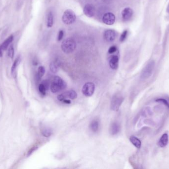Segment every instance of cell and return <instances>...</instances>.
<instances>
[{"label":"cell","instance_id":"1","mask_svg":"<svg viewBox=\"0 0 169 169\" xmlns=\"http://www.w3.org/2000/svg\"><path fill=\"white\" fill-rule=\"evenodd\" d=\"M67 87V84L62 78L58 76H55L53 78L51 85L50 90L52 93H55L64 90Z\"/></svg>","mask_w":169,"mask_h":169},{"label":"cell","instance_id":"6","mask_svg":"<svg viewBox=\"0 0 169 169\" xmlns=\"http://www.w3.org/2000/svg\"><path fill=\"white\" fill-rule=\"evenodd\" d=\"M95 90V85L93 82H89L86 83L82 88L83 94L87 97L92 96Z\"/></svg>","mask_w":169,"mask_h":169},{"label":"cell","instance_id":"24","mask_svg":"<svg viewBox=\"0 0 169 169\" xmlns=\"http://www.w3.org/2000/svg\"><path fill=\"white\" fill-rule=\"evenodd\" d=\"M8 55L9 57L11 58V59H13L14 57V49L13 47V46H11L9 48V51H8Z\"/></svg>","mask_w":169,"mask_h":169},{"label":"cell","instance_id":"26","mask_svg":"<svg viewBox=\"0 0 169 169\" xmlns=\"http://www.w3.org/2000/svg\"><path fill=\"white\" fill-rule=\"evenodd\" d=\"M156 101L157 102H159L163 103L167 107L169 108V102L167 100H165V99H157Z\"/></svg>","mask_w":169,"mask_h":169},{"label":"cell","instance_id":"15","mask_svg":"<svg viewBox=\"0 0 169 169\" xmlns=\"http://www.w3.org/2000/svg\"><path fill=\"white\" fill-rule=\"evenodd\" d=\"M168 140L169 136L168 134H163L159 141L158 145L161 147H165L167 145Z\"/></svg>","mask_w":169,"mask_h":169},{"label":"cell","instance_id":"8","mask_svg":"<svg viewBox=\"0 0 169 169\" xmlns=\"http://www.w3.org/2000/svg\"><path fill=\"white\" fill-rule=\"evenodd\" d=\"M102 20L103 22L107 25H112L115 22V16L112 13H107L104 14Z\"/></svg>","mask_w":169,"mask_h":169},{"label":"cell","instance_id":"19","mask_svg":"<svg viewBox=\"0 0 169 169\" xmlns=\"http://www.w3.org/2000/svg\"><path fill=\"white\" fill-rule=\"evenodd\" d=\"M99 122L98 120L94 119L90 124V128L92 132H96L99 128Z\"/></svg>","mask_w":169,"mask_h":169},{"label":"cell","instance_id":"2","mask_svg":"<svg viewBox=\"0 0 169 169\" xmlns=\"http://www.w3.org/2000/svg\"><path fill=\"white\" fill-rule=\"evenodd\" d=\"M76 47V43L75 40L71 38L65 39L61 44V49L65 53H71L75 50Z\"/></svg>","mask_w":169,"mask_h":169},{"label":"cell","instance_id":"7","mask_svg":"<svg viewBox=\"0 0 169 169\" xmlns=\"http://www.w3.org/2000/svg\"><path fill=\"white\" fill-rule=\"evenodd\" d=\"M77 97V93L76 91L71 90L63 93L57 96V99L60 101H63V100L66 99L67 98H69L70 99H75Z\"/></svg>","mask_w":169,"mask_h":169},{"label":"cell","instance_id":"13","mask_svg":"<svg viewBox=\"0 0 169 169\" xmlns=\"http://www.w3.org/2000/svg\"><path fill=\"white\" fill-rule=\"evenodd\" d=\"M110 133L113 135L117 134L120 131V126L117 122H113L112 123L110 127Z\"/></svg>","mask_w":169,"mask_h":169},{"label":"cell","instance_id":"28","mask_svg":"<svg viewBox=\"0 0 169 169\" xmlns=\"http://www.w3.org/2000/svg\"><path fill=\"white\" fill-rule=\"evenodd\" d=\"M117 50V47L115 46H112L110 47V48L109 49L108 53L109 54H113L114 53V52H115Z\"/></svg>","mask_w":169,"mask_h":169},{"label":"cell","instance_id":"31","mask_svg":"<svg viewBox=\"0 0 169 169\" xmlns=\"http://www.w3.org/2000/svg\"><path fill=\"white\" fill-rule=\"evenodd\" d=\"M2 48L0 46V58L2 56Z\"/></svg>","mask_w":169,"mask_h":169},{"label":"cell","instance_id":"20","mask_svg":"<svg viewBox=\"0 0 169 169\" xmlns=\"http://www.w3.org/2000/svg\"><path fill=\"white\" fill-rule=\"evenodd\" d=\"M45 72H46L45 68L43 66H40L38 68L37 76H36V78L38 81L41 80V78L44 75Z\"/></svg>","mask_w":169,"mask_h":169},{"label":"cell","instance_id":"21","mask_svg":"<svg viewBox=\"0 0 169 169\" xmlns=\"http://www.w3.org/2000/svg\"><path fill=\"white\" fill-rule=\"evenodd\" d=\"M53 24V16L52 12L48 13L47 18V26L48 27H52Z\"/></svg>","mask_w":169,"mask_h":169},{"label":"cell","instance_id":"14","mask_svg":"<svg viewBox=\"0 0 169 169\" xmlns=\"http://www.w3.org/2000/svg\"><path fill=\"white\" fill-rule=\"evenodd\" d=\"M60 66H61V64H60L59 61L58 60L53 61L50 64V70L53 73H57V71H59V68H60Z\"/></svg>","mask_w":169,"mask_h":169},{"label":"cell","instance_id":"25","mask_svg":"<svg viewBox=\"0 0 169 169\" xmlns=\"http://www.w3.org/2000/svg\"><path fill=\"white\" fill-rule=\"evenodd\" d=\"M128 31L126 30V31H124L123 33L121 34L120 38V41L121 42H123L125 41V40L126 38L127 35H128Z\"/></svg>","mask_w":169,"mask_h":169},{"label":"cell","instance_id":"10","mask_svg":"<svg viewBox=\"0 0 169 169\" xmlns=\"http://www.w3.org/2000/svg\"><path fill=\"white\" fill-rule=\"evenodd\" d=\"M104 38L107 42H111L116 38V33L113 30H107L104 33Z\"/></svg>","mask_w":169,"mask_h":169},{"label":"cell","instance_id":"4","mask_svg":"<svg viewBox=\"0 0 169 169\" xmlns=\"http://www.w3.org/2000/svg\"><path fill=\"white\" fill-rule=\"evenodd\" d=\"M124 101V98L118 94H116L112 97L111 101V109L114 111L119 110L121 104Z\"/></svg>","mask_w":169,"mask_h":169},{"label":"cell","instance_id":"29","mask_svg":"<svg viewBox=\"0 0 169 169\" xmlns=\"http://www.w3.org/2000/svg\"><path fill=\"white\" fill-rule=\"evenodd\" d=\"M63 35H64V33H63V31H61L59 32V35H58V40L59 41H61V40H62V38L63 37Z\"/></svg>","mask_w":169,"mask_h":169},{"label":"cell","instance_id":"30","mask_svg":"<svg viewBox=\"0 0 169 169\" xmlns=\"http://www.w3.org/2000/svg\"><path fill=\"white\" fill-rule=\"evenodd\" d=\"M63 102L64 103H71V101H70V100H68V99H65V100H63Z\"/></svg>","mask_w":169,"mask_h":169},{"label":"cell","instance_id":"11","mask_svg":"<svg viewBox=\"0 0 169 169\" xmlns=\"http://www.w3.org/2000/svg\"><path fill=\"white\" fill-rule=\"evenodd\" d=\"M133 14V11L130 7H126L122 12V16L123 20L127 21L130 20Z\"/></svg>","mask_w":169,"mask_h":169},{"label":"cell","instance_id":"22","mask_svg":"<svg viewBox=\"0 0 169 169\" xmlns=\"http://www.w3.org/2000/svg\"><path fill=\"white\" fill-rule=\"evenodd\" d=\"M38 88H39V91L41 94L43 95H46L47 89H46V87L44 86V84H40Z\"/></svg>","mask_w":169,"mask_h":169},{"label":"cell","instance_id":"17","mask_svg":"<svg viewBox=\"0 0 169 169\" xmlns=\"http://www.w3.org/2000/svg\"><path fill=\"white\" fill-rule=\"evenodd\" d=\"M130 140L132 144L137 148H141V140L139 138H137V137L134 136H132L130 137Z\"/></svg>","mask_w":169,"mask_h":169},{"label":"cell","instance_id":"5","mask_svg":"<svg viewBox=\"0 0 169 169\" xmlns=\"http://www.w3.org/2000/svg\"><path fill=\"white\" fill-rule=\"evenodd\" d=\"M62 20L65 24L69 25L74 23L76 20L75 13L71 10H67L64 12L62 16Z\"/></svg>","mask_w":169,"mask_h":169},{"label":"cell","instance_id":"12","mask_svg":"<svg viewBox=\"0 0 169 169\" xmlns=\"http://www.w3.org/2000/svg\"><path fill=\"white\" fill-rule=\"evenodd\" d=\"M109 66L112 69H117L119 66V57L117 55L112 56L109 60Z\"/></svg>","mask_w":169,"mask_h":169},{"label":"cell","instance_id":"9","mask_svg":"<svg viewBox=\"0 0 169 169\" xmlns=\"http://www.w3.org/2000/svg\"><path fill=\"white\" fill-rule=\"evenodd\" d=\"M96 13L95 7L91 4H87L84 8V13L86 16L89 18H92L94 16Z\"/></svg>","mask_w":169,"mask_h":169},{"label":"cell","instance_id":"23","mask_svg":"<svg viewBox=\"0 0 169 169\" xmlns=\"http://www.w3.org/2000/svg\"><path fill=\"white\" fill-rule=\"evenodd\" d=\"M42 134H43L44 137H50V135H52V132L49 128H44L42 132Z\"/></svg>","mask_w":169,"mask_h":169},{"label":"cell","instance_id":"27","mask_svg":"<svg viewBox=\"0 0 169 169\" xmlns=\"http://www.w3.org/2000/svg\"><path fill=\"white\" fill-rule=\"evenodd\" d=\"M38 149V147H32V148H31L29 150V151L28 152V153H27V156H29L30 155H31L32 153H33L35 150L37 149Z\"/></svg>","mask_w":169,"mask_h":169},{"label":"cell","instance_id":"3","mask_svg":"<svg viewBox=\"0 0 169 169\" xmlns=\"http://www.w3.org/2000/svg\"><path fill=\"white\" fill-rule=\"evenodd\" d=\"M155 67L154 61H151L148 63L145 68L142 70L141 73V79H146L151 77L153 73Z\"/></svg>","mask_w":169,"mask_h":169},{"label":"cell","instance_id":"16","mask_svg":"<svg viewBox=\"0 0 169 169\" xmlns=\"http://www.w3.org/2000/svg\"><path fill=\"white\" fill-rule=\"evenodd\" d=\"M13 35L9 36L7 39H5V41L2 43L1 46H0L2 48V50H7L9 44L13 42Z\"/></svg>","mask_w":169,"mask_h":169},{"label":"cell","instance_id":"18","mask_svg":"<svg viewBox=\"0 0 169 169\" xmlns=\"http://www.w3.org/2000/svg\"><path fill=\"white\" fill-rule=\"evenodd\" d=\"M20 62V58L18 57L14 61V62L13 63V66L11 68V73L13 75V77H15V71H16V69L18 68V64Z\"/></svg>","mask_w":169,"mask_h":169}]
</instances>
